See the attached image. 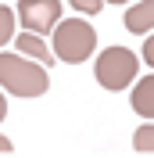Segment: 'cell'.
I'll use <instances>...</instances> for the list:
<instances>
[{"label":"cell","mask_w":154,"mask_h":158,"mask_svg":"<svg viewBox=\"0 0 154 158\" xmlns=\"http://www.w3.org/2000/svg\"><path fill=\"white\" fill-rule=\"evenodd\" d=\"M0 86L14 97H39L50 90V76L43 65L22 58V54H0Z\"/></svg>","instance_id":"1"},{"label":"cell","mask_w":154,"mask_h":158,"mask_svg":"<svg viewBox=\"0 0 154 158\" xmlns=\"http://www.w3.org/2000/svg\"><path fill=\"white\" fill-rule=\"evenodd\" d=\"M97 47V32L90 22L83 18H65L54 25V54L68 65H79V61H86Z\"/></svg>","instance_id":"2"},{"label":"cell","mask_w":154,"mask_h":158,"mask_svg":"<svg viewBox=\"0 0 154 158\" xmlns=\"http://www.w3.org/2000/svg\"><path fill=\"white\" fill-rule=\"evenodd\" d=\"M136 69H140V61H136L133 50L107 47V50H100V58H97V83L104 90H125L136 79Z\"/></svg>","instance_id":"3"},{"label":"cell","mask_w":154,"mask_h":158,"mask_svg":"<svg viewBox=\"0 0 154 158\" xmlns=\"http://www.w3.org/2000/svg\"><path fill=\"white\" fill-rule=\"evenodd\" d=\"M14 18L25 25V32H50L61 22V0H22Z\"/></svg>","instance_id":"4"},{"label":"cell","mask_w":154,"mask_h":158,"mask_svg":"<svg viewBox=\"0 0 154 158\" xmlns=\"http://www.w3.org/2000/svg\"><path fill=\"white\" fill-rule=\"evenodd\" d=\"M18 54L22 58H32V61H39L43 69H47L50 61H54V50L43 43L39 36H32V32H18Z\"/></svg>","instance_id":"5"},{"label":"cell","mask_w":154,"mask_h":158,"mask_svg":"<svg viewBox=\"0 0 154 158\" xmlns=\"http://www.w3.org/2000/svg\"><path fill=\"white\" fill-rule=\"evenodd\" d=\"M125 29L129 32H151L154 29V0H140L125 11Z\"/></svg>","instance_id":"6"},{"label":"cell","mask_w":154,"mask_h":158,"mask_svg":"<svg viewBox=\"0 0 154 158\" xmlns=\"http://www.w3.org/2000/svg\"><path fill=\"white\" fill-rule=\"evenodd\" d=\"M133 111L144 118H154V76H144L140 83L133 86Z\"/></svg>","instance_id":"7"},{"label":"cell","mask_w":154,"mask_h":158,"mask_svg":"<svg viewBox=\"0 0 154 158\" xmlns=\"http://www.w3.org/2000/svg\"><path fill=\"white\" fill-rule=\"evenodd\" d=\"M133 148L136 151H154V122H147V126H140L133 133Z\"/></svg>","instance_id":"8"},{"label":"cell","mask_w":154,"mask_h":158,"mask_svg":"<svg viewBox=\"0 0 154 158\" xmlns=\"http://www.w3.org/2000/svg\"><path fill=\"white\" fill-rule=\"evenodd\" d=\"M11 32H14V15H11V7L0 4V47L11 40Z\"/></svg>","instance_id":"9"},{"label":"cell","mask_w":154,"mask_h":158,"mask_svg":"<svg viewBox=\"0 0 154 158\" xmlns=\"http://www.w3.org/2000/svg\"><path fill=\"white\" fill-rule=\"evenodd\" d=\"M144 61L154 69V36H147V40H144Z\"/></svg>","instance_id":"10"},{"label":"cell","mask_w":154,"mask_h":158,"mask_svg":"<svg viewBox=\"0 0 154 158\" xmlns=\"http://www.w3.org/2000/svg\"><path fill=\"white\" fill-rule=\"evenodd\" d=\"M4 115H7V101H4V94H0V122H4Z\"/></svg>","instance_id":"11"},{"label":"cell","mask_w":154,"mask_h":158,"mask_svg":"<svg viewBox=\"0 0 154 158\" xmlns=\"http://www.w3.org/2000/svg\"><path fill=\"white\" fill-rule=\"evenodd\" d=\"M0 151H11V140L4 137V133H0Z\"/></svg>","instance_id":"12"},{"label":"cell","mask_w":154,"mask_h":158,"mask_svg":"<svg viewBox=\"0 0 154 158\" xmlns=\"http://www.w3.org/2000/svg\"><path fill=\"white\" fill-rule=\"evenodd\" d=\"M107 4H125V0H107Z\"/></svg>","instance_id":"13"}]
</instances>
